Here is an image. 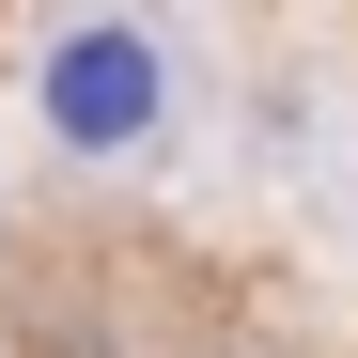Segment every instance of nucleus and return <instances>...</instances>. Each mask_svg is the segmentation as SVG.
<instances>
[{
	"label": "nucleus",
	"mask_w": 358,
	"mask_h": 358,
	"mask_svg": "<svg viewBox=\"0 0 358 358\" xmlns=\"http://www.w3.org/2000/svg\"><path fill=\"white\" fill-rule=\"evenodd\" d=\"M47 94H63V125H78V141H125V125H141V94H156V63H141L125 31H94V47H63V78H47Z\"/></svg>",
	"instance_id": "f257e3e1"
}]
</instances>
